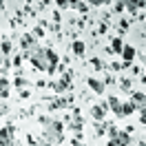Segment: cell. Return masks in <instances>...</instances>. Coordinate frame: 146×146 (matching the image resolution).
<instances>
[{
  "label": "cell",
  "mask_w": 146,
  "mask_h": 146,
  "mask_svg": "<svg viewBox=\"0 0 146 146\" xmlns=\"http://www.w3.org/2000/svg\"><path fill=\"white\" fill-rule=\"evenodd\" d=\"M40 122L44 124V131H42V142L46 144H62L64 142V124L60 119H51V117H40Z\"/></svg>",
  "instance_id": "1"
},
{
  "label": "cell",
  "mask_w": 146,
  "mask_h": 146,
  "mask_svg": "<svg viewBox=\"0 0 146 146\" xmlns=\"http://www.w3.org/2000/svg\"><path fill=\"white\" fill-rule=\"evenodd\" d=\"M71 75H73L71 71H64V75H62V78H60L58 82H51L49 86H51V89H53V91L58 93V95H62V93L66 91V89H71Z\"/></svg>",
  "instance_id": "2"
},
{
  "label": "cell",
  "mask_w": 146,
  "mask_h": 146,
  "mask_svg": "<svg viewBox=\"0 0 146 146\" xmlns=\"http://www.w3.org/2000/svg\"><path fill=\"white\" fill-rule=\"evenodd\" d=\"M13 144H16V128L11 124L0 128V146H13Z\"/></svg>",
  "instance_id": "3"
},
{
  "label": "cell",
  "mask_w": 146,
  "mask_h": 146,
  "mask_svg": "<svg viewBox=\"0 0 146 146\" xmlns=\"http://www.w3.org/2000/svg\"><path fill=\"white\" fill-rule=\"evenodd\" d=\"M44 55H46V73L53 75L58 71V66H60V58H58V53H55L53 49H46Z\"/></svg>",
  "instance_id": "4"
},
{
  "label": "cell",
  "mask_w": 146,
  "mask_h": 146,
  "mask_svg": "<svg viewBox=\"0 0 146 146\" xmlns=\"http://www.w3.org/2000/svg\"><path fill=\"white\" fill-rule=\"evenodd\" d=\"M135 55H137V49L133 44H124L122 51H119V58H122V64H124V66H131L133 60H135Z\"/></svg>",
  "instance_id": "5"
},
{
  "label": "cell",
  "mask_w": 146,
  "mask_h": 146,
  "mask_svg": "<svg viewBox=\"0 0 146 146\" xmlns=\"http://www.w3.org/2000/svg\"><path fill=\"white\" fill-rule=\"evenodd\" d=\"M106 146H131V133H126V131H117V135L111 137Z\"/></svg>",
  "instance_id": "6"
},
{
  "label": "cell",
  "mask_w": 146,
  "mask_h": 146,
  "mask_svg": "<svg viewBox=\"0 0 146 146\" xmlns=\"http://www.w3.org/2000/svg\"><path fill=\"white\" fill-rule=\"evenodd\" d=\"M106 113H109V106H106V102H102V104H95V106H91V117L95 119V122H104Z\"/></svg>",
  "instance_id": "7"
},
{
  "label": "cell",
  "mask_w": 146,
  "mask_h": 146,
  "mask_svg": "<svg viewBox=\"0 0 146 146\" xmlns=\"http://www.w3.org/2000/svg\"><path fill=\"white\" fill-rule=\"evenodd\" d=\"M106 106H109V111L115 117H119V113H122V100H119L117 95H109L106 98Z\"/></svg>",
  "instance_id": "8"
},
{
  "label": "cell",
  "mask_w": 146,
  "mask_h": 146,
  "mask_svg": "<svg viewBox=\"0 0 146 146\" xmlns=\"http://www.w3.org/2000/svg\"><path fill=\"white\" fill-rule=\"evenodd\" d=\"M86 84H89V89L95 95H104V91H106V84L102 80H98V78H86Z\"/></svg>",
  "instance_id": "9"
},
{
  "label": "cell",
  "mask_w": 146,
  "mask_h": 146,
  "mask_svg": "<svg viewBox=\"0 0 146 146\" xmlns=\"http://www.w3.org/2000/svg\"><path fill=\"white\" fill-rule=\"evenodd\" d=\"M124 5V9H128L133 16H137V11H144V0H119Z\"/></svg>",
  "instance_id": "10"
},
{
  "label": "cell",
  "mask_w": 146,
  "mask_h": 146,
  "mask_svg": "<svg viewBox=\"0 0 146 146\" xmlns=\"http://www.w3.org/2000/svg\"><path fill=\"white\" fill-rule=\"evenodd\" d=\"M20 46H22V51H31V49L38 46V42H36V38L31 36V33H25V36L20 38Z\"/></svg>",
  "instance_id": "11"
},
{
  "label": "cell",
  "mask_w": 146,
  "mask_h": 146,
  "mask_svg": "<svg viewBox=\"0 0 146 146\" xmlns=\"http://www.w3.org/2000/svg\"><path fill=\"white\" fill-rule=\"evenodd\" d=\"M71 104V98H64V95H60V98H55L51 104H49V111H55V109H66Z\"/></svg>",
  "instance_id": "12"
},
{
  "label": "cell",
  "mask_w": 146,
  "mask_h": 146,
  "mask_svg": "<svg viewBox=\"0 0 146 146\" xmlns=\"http://www.w3.org/2000/svg\"><path fill=\"white\" fill-rule=\"evenodd\" d=\"M71 51L78 58H84V53H86V44H84V40H73L71 42Z\"/></svg>",
  "instance_id": "13"
},
{
  "label": "cell",
  "mask_w": 146,
  "mask_h": 146,
  "mask_svg": "<svg viewBox=\"0 0 146 146\" xmlns=\"http://www.w3.org/2000/svg\"><path fill=\"white\" fill-rule=\"evenodd\" d=\"M9 91H11L9 78H0V98H2V100H7V98H9Z\"/></svg>",
  "instance_id": "14"
},
{
  "label": "cell",
  "mask_w": 146,
  "mask_h": 146,
  "mask_svg": "<svg viewBox=\"0 0 146 146\" xmlns=\"http://www.w3.org/2000/svg\"><path fill=\"white\" fill-rule=\"evenodd\" d=\"M135 111H137V106L131 100H128V102H122V113H119V117H128V115H133Z\"/></svg>",
  "instance_id": "15"
},
{
  "label": "cell",
  "mask_w": 146,
  "mask_h": 146,
  "mask_svg": "<svg viewBox=\"0 0 146 146\" xmlns=\"http://www.w3.org/2000/svg\"><path fill=\"white\" fill-rule=\"evenodd\" d=\"M131 102L135 104L137 109L144 106V91H133V93H131Z\"/></svg>",
  "instance_id": "16"
},
{
  "label": "cell",
  "mask_w": 146,
  "mask_h": 146,
  "mask_svg": "<svg viewBox=\"0 0 146 146\" xmlns=\"http://www.w3.org/2000/svg\"><path fill=\"white\" fill-rule=\"evenodd\" d=\"M122 46H124V40H122V38H113V40H111V53H119V51H122Z\"/></svg>",
  "instance_id": "17"
},
{
  "label": "cell",
  "mask_w": 146,
  "mask_h": 146,
  "mask_svg": "<svg viewBox=\"0 0 146 146\" xmlns=\"http://www.w3.org/2000/svg\"><path fill=\"white\" fill-rule=\"evenodd\" d=\"M11 49H13L11 40H2V42H0V51H2L5 55H9V53H11Z\"/></svg>",
  "instance_id": "18"
},
{
  "label": "cell",
  "mask_w": 146,
  "mask_h": 146,
  "mask_svg": "<svg viewBox=\"0 0 146 146\" xmlns=\"http://www.w3.org/2000/svg\"><path fill=\"white\" fill-rule=\"evenodd\" d=\"M27 84H29V80H25V78H16L13 80V86H18V89H25Z\"/></svg>",
  "instance_id": "19"
},
{
  "label": "cell",
  "mask_w": 146,
  "mask_h": 146,
  "mask_svg": "<svg viewBox=\"0 0 146 146\" xmlns=\"http://www.w3.org/2000/svg\"><path fill=\"white\" fill-rule=\"evenodd\" d=\"M75 9H78V11H82V13H86V11H89V5H86V2H82V0H80V2L75 5Z\"/></svg>",
  "instance_id": "20"
},
{
  "label": "cell",
  "mask_w": 146,
  "mask_h": 146,
  "mask_svg": "<svg viewBox=\"0 0 146 146\" xmlns=\"http://www.w3.org/2000/svg\"><path fill=\"white\" fill-rule=\"evenodd\" d=\"M31 36H33V38H42V36H44V29H42V27H36Z\"/></svg>",
  "instance_id": "21"
},
{
  "label": "cell",
  "mask_w": 146,
  "mask_h": 146,
  "mask_svg": "<svg viewBox=\"0 0 146 146\" xmlns=\"http://www.w3.org/2000/svg\"><path fill=\"white\" fill-rule=\"evenodd\" d=\"M22 60H25L22 55H13V60H11V64H13V66H20V64H22Z\"/></svg>",
  "instance_id": "22"
},
{
  "label": "cell",
  "mask_w": 146,
  "mask_h": 146,
  "mask_svg": "<svg viewBox=\"0 0 146 146\" xmlns=\"http://www.w3.org/2000/svg\"><path fill=\"white\" fill-rule=\"evenodd\" d=\"M119 86H122L124 91H128V89H131V80H126V78H124V80H119Z\"/></svg>",
  "instance_id": "23"
},
{
  "label": "cell",
  "mask_w": 146,
  "mask_h": 146,
  "mask_svg": "<svg viewBox=\"0 0 146 146\" xmlns=\"http://www.w3.org/2000/svg\"><path fill=\"white\" fill-rule=\"evenodd\" d=\"M91 64L95 66V69H98V71H100L102 66H104V62H100V58H93V60H91Z\"/></svg>",
  "instance_id": "24"
},
{
  "label": "cell",
  "mask_w": 146,
  "mask_h": 146,
  "mask_svg": "<svg viewBox=\"0 0 146 146\" xmlns=\"http://www.w3.org/2000/svg\"><path fill=\"white\" fill-rule=\"evenodd\" d=\"M91 5H95V7H102V5H109V0H89Z\"/></svg>",
  "instance_id": "25"
},
{
  "label": "cell",
  "mask_w": 146,
  "mask_h": 146,
  "mask_svg": "<svg viewBox=\"0 0 146 146\" xmlns=\"http://www.w3.org/2000/svg\"><path fill=\"white\" fill-rule=\"evenodd\" d=\"M66 2H69V0H55V5H58L60 9H66Z\"/></svg>",
  "instance_id": "26"
},
{
  "label": "cell",
  "mask_w": 146,
  "mask_h": 146,
  "mask_svg": "<svg viewBox=\"0 0 146 146\" xmlns=\"http://www.w3.org/2000/svg\"><path fill=\"white\" fill-rule=\"evenodd\" d=\"M119 29L126 31V29H128V20H119Z\"/></svg>",
  "instance_id": "27"
},
{
  "label": "cell",
  "mask_w": 146,
  "mask_h": 146,
  "mask_svg": "<svg viewBox=\"0 0 146 146\" xmlns=\"http://www.w3.org/2000/svg\"><path fill=\"white\" fill-rule=\"evenodd\" d=\"M104 84H115V78L113 75H106V80H102Z\"/></svg>",
  "instance_id": "28"
},
{
  "label": "cell",
  "mask_w": 146,
  "mask_h": 146,
  "mask_svg": "<svg viewBox=\"0 0 146 146\" xmlns=\"http://www.w3.org/2000/svg\"><path fill=\"white\" fill-rule=\"evenodd\" d=\"M20 98H22V100H27V98H31V93H29V91H25V89H22V91H20Z\"/></svg>",
  "instance_id": "29"
},
{
  "label": "cell",
  "mask_w": 146,
  "mask_h": 146,
  "mask_svg": "<svg viewBox=\"0 0 146 146\" xmlns=\"http://www.w3.org/2000/svg\"><path fill=\"white\" fill-rule=\"evenodd\" d=\"M78 2H80V0H69V2H66V7H73V9H75V5H78Z\"/></svg>",
  "instance_id": "30"
},
{
  "label": "cell",
  "mask_w": 146,
  "mask_h": 146,
  "mask_svg": "<svg viewBox=\"0 0 146 146\" xmlns=\"http://www.w3.org/2000/svg\"><path fill=\"white\" fill-rule=\"evenodd\" d=\"M73 146H86V144H84L82 139H73Z\"/></svg>",
  "instance_id": "31"
},
{
  "label": "cell",
  "mask_w": 146,
  "mask_h": 146,
  "mask_svg": "<svg viewBox=\"0 0 146 146\" xmlns=\"http://www.w3.org/2000/svg\"><path fill=\"white\" fill-rule=\"evenodd\" d=\"M40 146H51V144H46V142H42V144H40Z\"/></svg>",
  "instance_id": "32"
},
{
  "label": "cell",
  "mask_w": 146,
  "mask_h": 146,
  "mask_svg": "<svg viewBox=\"0 0 146 146\" xmlns=\"http://www.w3.org/2000/svg\"><path fill=\"white\" fill-rule=\"evenodd\" d=\"M139 146H144V139H139Z\"/></svg>",
  "instance_id": "33"
}]
</instances>
